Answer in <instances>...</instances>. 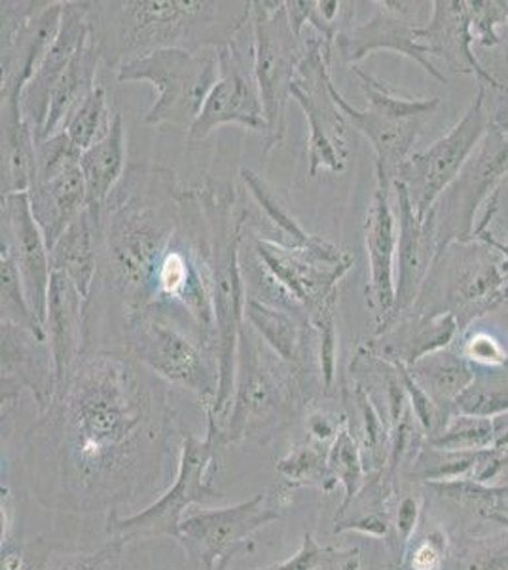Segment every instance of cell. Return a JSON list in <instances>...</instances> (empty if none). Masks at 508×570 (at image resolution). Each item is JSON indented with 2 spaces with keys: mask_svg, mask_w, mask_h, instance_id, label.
Listing matches in <instances>:
<instances>
[{
  "mask_svg": "<svg viewBox=\"0 0 508 570\" xmlns=\"http://www.w3.org/2000/svg\"><path fill=\"white\" fill-rule=\"evenodd\" d=\"M44 416L61 428L64 453L86 483L123 464L169 424V407L128 352H86Z\"/></svg>",
  "mask_w": 508,
  "mask_h": 570,
  "instance_id": "cell-1",
  "label": "cell"
},
{
  "mask_svg": "<svg viewBox=\"0 0 508 570\" xmlns=\"http://www.w3.org/2000/svg\"><path fill=\"white\" fill-rule=\"evenodd\" d=\"M173 169L131 164L110 195L99 228V273L118 293L122 314L152 306L156 271L182 220Z\"/></svg>",
  "mask_w": 508,
  "mask_h": 570,
  "instance_id": "cell-2",
  "label": "cell"
},
{
  "mask_svg": "<svg viewBox=\"0 0 508 570\" xmlns=\"http://www.w3.org/2000/svg\"><path fill=\"white\" fill-rule=\"evenodd\" d=\"M251 16L252 2L239 0L90 2L91 29L114 71L158 50H219L243 33Z\"/></svg>",
  "mask_w": 508,
  "mask_h": 570,
  "instance_id": "cell-3",
  "label": "cell"
},
{
  "mask_svg": "<svg viewBox=\"0 0 508 570\" xmlns=\"http://www.w3.org/2000/svg\"><path fill=\"white\" fill-rule=\"evenodd\" d=\"M201 208V238L211 273L212 301L219 330V395L207 424L222 430L232 403L238 371L239 333L245 322V284L241 244L251 209L243 206L232 181L196 183Z\"/></svg>",
  "mask_w": 508,
  "mask_h": 570,
  "instance_id": "cell-4",
  "label": "cell"
},
{
  "mask_svg": "<svg viewBox=\"0 0 508 570\" xmlns=\"http://www.w3.org/2000/svg\"><path fill=\"white\" fill-rule=\"evenodd\" d=\"M355 255L317 236L311 246L290 247L249 233L245 225L241 274L245 295L277 311L308 320L338 297V284Z\"/></svg>",
  "mask_w": 508,
  "mask_h": 570,
  "instance_id": "cell-5",
  "label": "cell"
},
{
  "mask_svg": "<svg viewBox=\"0 0 508 570\" xmlns=\"http://www.w3.org/2000/svg\"><path fill=\"white\" fill-rule=\"evenodd\" d=\"M313 373L283 362L243 322L239 333L236 390L228 409V422L220 432V445L238 443L251 435L283 426L308 402Z\"/></svg>",
  "mask_w": 508,
  "mask_h": 570,
  "instance_id": "cell-6",
  "label": "cell"
},
{
  "mask_svg": "<svg viewBox=\"0 0 508 570\" xmlns=\"http://www.w3.org/2000/svg\"><path fill=\"white\" fill-rule=\"evenodd\" d=\"M126 352L168 383L198 395L206 416L219 395V357L160 306L122 314Z\"/></svg>",
  "mask_w": 508,
  "mask_h": 570,
  "instance_id": "cell-7",
  "label": "cell"
},
{
  "mask_svg": "<svg viewBox=\"0 0 508 570\" xmlns=\"http://www.w3.org/2000/svg\"><path fill=\"white\" fill-rule=\"evenodd\" d=\"M351 71L365 91L367 109H355L336 86L332 94L348 122L372 145L378 188L391 195L400 168L414 155V142L442 101L440 98H406L360 67H351Z\"/></svg>",
  "mask_w": 508,
  "mask_h": 570,
  "instance_id": "cell-8",
  "label": "cell"
},
{
  "mask_svg": "<svg viewBox=\"0 0 508 570\" xmlns=\"http://www.w3.org/2000/svg\"><path fill=\"white\" fill-rule=\"evenodd\" d=\"M508 303L502 257L482 242L454 244L438 255L412 311L450 312L464 335L472 322Z\"/></svg>",
  "mask_w": 508,
  "mask_h": 570,
  "instance_id": "cell-9",
  "label": "cell"
},
{
  "mask_svg": "<svg viewBox=\"0 0 508 570\" xmlns=\"http://www.w3.org/2000/svg\"><path fill=\"white\" fill-rule=\"evenodd\" d=\"M118 82H149L158 90L145 122L152 128L192 130L219 80V50H158L118 67Z\"/></svg>",
  "mask_w": 508,
  "mask_h": 570,
  "instance_id": "cell-10",
  "label": "cell"
},
{
  "mask_svg": "<svg viewBox=\"0 0 508 570\" xmlns=\"http://www.w3.org/2000/svg\"><path fill=\"white\" fill-rule=\"evenodd\" d=\"M251 26L255 75L268 122L265 155H270L271 150L283 145L287 107L292 99V85L308 45L290 26L285 2L255 0Z\"/></svg>",
  "mask_w": 508,
  "mask_h": 570,
  "instance_id": "cell-11",
  "label": "cell"
},
{
  "mask_svg": "<svg viewBox=\"0 0 508 570\" xmlns=\"http://www.w3.org/2000/svg\"><path fill=\"white\" fill-rule=\"evenodd\" d=\"M308 50L298 66L292 85V99L300 105L309 126V177L316 179L321 171L341 174L348 168L351 149L348 145L349 122L336 104L332 58L335 45L322 37L306 39Z\"/></svg>",
  "mask_w": 508,
  "mask_h": 570,
  "instance_id": "cell-12",
  "label": "cell"
},
{
  "mask_svg": "<svg viewBox=\"0 0 508 570\" xmlns=\"http://www.w3.org/2000/svg\"><path fill=\"white\" fill-rule=\"evenodd\" d=\"M220 445V428L207 424V438L201 441L187 434L180 451L179 472L173 487L147 510L120 519L112 513L109 532L128 544L137 538L173 537L180 540V523L192 504H211L225 499L211 485V466Z\"/></svg>",
  "mask_w": 508,
  "mask_h": 570,
  "instance_id": "cell-13",
  "label": "cell"
},
{
  "mask_svg": "<svg viewBox=\"0 0 508 570\" xmlns=\"http://www.w3.org/2000/svg\"><path fill=\"white\" fill-rule=\"evenodd\" d=\"M508 181V137L491 122L478 149L440 195L429 217L437 233L438 255L454 244L475 242L480 209Z\"/></svg>",
  "mask_w": 508,
  "mask_h": 570,
  "instance_id": "cell-14",
  "label": "cell"
},
{
  "mask_svg": "<svg viewBox=\"0 0 508 570\" xmlns=\"http://www.w3.org/2000/svg\"><path fill=\"white\" fill-rule=\"evenodd\" d=\"M488 86L478 85L477 96L465 110L464 118L445 137L432 142L429 149L414 153L400 168V183L412 202L414 212L425 219L435 202L459 176L472 153L478 149L491 126V115L486 99Z\"/></svg>",
  "mask_w": 508,
  "mask_h": 570,
  "instance_id": "cell-15",
  "label": "cell"
},
{
  "mask_svg": "<svg viewBox=\"0 0 508 570\" xmlns=\"http://www.w3.org/2000/svg\"><path fill=\"white\" fill-rule=\"evenodd\" d=\"M226 124H236L265 137L268 131L265 105L255 75L251 23L238 39L219 48V80L212 86L192 130L188 131L187 141L190 145L206 141L212 131Z\"/></svg>",
  "mask_w": 508,
  "mask_h": 570,
  "instance_id": "cell-16",
  "label": "cell"
},
{
  "mask_svg": "<svg viewBox=\"0 0 508 570\" xmlns=\"http://www.w3.org/2000/svg\"><path fill=\"white\" fill-rule=\"evenodd\" d=\"M80 158L82 150L72 145L64 131L37 141V168L27 195L32 217L50 249L84 214L86 183Z\"/></svg>",
  "mask_w": 508,
  "mask_h": 570,
  "instance_id": "cell-17",
  "label": "cell"
},
{
  "mask_svg": "<svg viewBox=\"0 0 508 570\" xmlns=\"http://www.w3.org/2000/svg\"><path fill=\"white\" fill-rule=\"evenodd\" d=\"M64 2H0V99H21L48 50L58 39Z\"/></svg>",
  "mask_w": 508,
  "mask_h": 570,
  "instance_id": "cell-18",
  "label": "cell"
},
{
  "mask_svg": "<svg viewBox=\"0 0 508 570\" xmlns=\"http://www.w3.org/2000/svg\"><path fill=\"white\" fill-rule=\"evenodd\" d=\"M378 12L360 26L349 27L336 37L335 52L349 67L359 66L373 52H392L416 61L429 77L446 85L448 78L432 61L431 50L421 37V27L432 16V2H376Z\"/></svg>",
  "mask_w": 508,
  "mask_h": 570,
  "instance_id": "cell-19",
  "label": "cell"
},
{
  "mask_svg": "<svg viewBox=\"0 0 508 570\" xmlns=\"http://www.w3.org/2000/svg\"><path fill=\"white\" fill-rule=\"evenodd\" d=\"M281 508L270 494L220 510H201L185 515L180 523V544L198 570H225L239 551L247 550L252 534L281 519Z\"/></svg>",
  "mask_w": 508,
  "mask_h": 570,
  "instance_id": "cell-20",
  "label": "cell"
},
{
  "mask_svg": "<svg viewBox=\"0 0 508 570\" xmlns=\"http://www.w3.org/2000/svg\"><path fill=\"white\" fill-rule=\"evenodd\" d=\"M0 219H2V238L0 249L8 252L20 271L27 298L40 324L46 322L48 292L52 282V263L50 247L44 234L32 217L29 195L0 196Z\"/></svg>",
  "mask_w": 508,
  "mask_h": 570,
  "instance_id": "cell-21",
  "label": "cell"
},
{
  "mask_svg": "<svg viewBox=\"0 0 508 570\" xmlns=\"http://www.w3.org/2000/svg\"><path fill=\"white\" fill-rule=\"evenodd\" d=\"M395 195V214L399 225V244H397V293L392 306L391 320L387 327L412 311L424 292L427 278L438 259L437 233L432 219L418 217L408 198L406 188L400 183L392 187ZM386 327V330H387Z\"/></svg>",
  "mask_w": 508,
  "mask_h": 570,
  "instance_id": "cell-22",
  "label": "cell"
},
{
  "mask_svg": "<svg viewBox=\"0 0 508 570\" xmlns=\"http://www.w3.org/2000/svg\"><path fill=\"white\" fill-rule=\"evenodd\" d=\"M365 244L368 253V306L372 311L373 335L386 331L391 320L397 293V244L399 225L391 206V195L376 187L365 220Z\"/></svg>",
  "mask_w": 508,
  "mask_h": 570,
  "instance_id": "cell-23",
  "label": "cell"
},
{
  "mask_svg": "<svg viewBox=\"0 0 508 570\" xmlns=\"http://www.w3.org/2000/svg\"><path fill=\"white\" fill-rule=\"evenodd\" d=\"M2 333V403L10 402L13 390H29L40 413L46 415L58 395L56 363L46 338L21 325L0 322Z\"/></svg>",
  "mask_w": 508,
  "mask_h": 570,
  "instance_id": "cell-24",
  "label": "cell"
},
{
  "mask_svg": "<svg viewBox=\"0 0 508 570\" xmlns=\"http://www.w3.org/2000/svg\"><path fill=\"white\" fill-rule=\"evenodd\" d=\"M88 29H90V2L67 0L58 39L48 50L39 69L32 75L29 85L21 94V112L27 124L31 126L37 141L44 131L53 91L58 88L59 80L63 78L67 67L71 66L78 46L84 39Z\"/></svg>",
  "mask_w": 508,
  "mask_h": 570,
  "instance_id": "cell-25",
  "label": "cell"
},
{
  "mask_svg": "<svg viewBox=\"0 0 508 570\" xmlns=\"http://www.w3.org/2000/svg\"><path fill=\"white\" fill-rule=\"evenodd\" d=\"M88 301L71 279L63 274L52 273L44 330L56 363L58 395L69 384L78 363L88 352L84 346L88 337Z\"/></svg>",
  "mask_w": 508,
  "mask_h": 570,
  "instance_id": "cell-26",
  "label": "cell"
},
{
  "mask_svg": "<svg viewBox=\"0 0 508 570\" xmlns=\"http://www.w3.org/2000/svg\"><path fill=\"white\" fill-rule=\"evenodd\" d=\"M457 337L461 333L450 312L410 311L360 346L384 362L412 367L421 357L450 348Z\"/></svg>",
  "mask_w": 508,
  "mask_h": 570,
  "instance_id": "cell-27",
  "label": "cell"
},
{
  "mask_svg": "<svg viewBox=\"0 0 508 570\" xmlns=\"http://www.w3.org/2000/svg\"><path fill=\"white\" fill-rule=\"evenodd\" d=\"M425 45L431 50L432 59L438 58L450 71L477 77L478 85L491 90L508 91V86L499 82L480 63L472 50L475 39L470 33L469 2L467 0H437L432 2V16L427 26L421 27Z\"/></svg>",
  "mask_w": 508,
  "mask_h": 570,
  "instance_id": "cell-28",
  "label": "cell"
},
{
  "mask_svg": "<svg viewBox=\"0 0 508 570\" xmlns=\"http://www.w3.org/2000/svg\"><path fill=\"white\" fill-rule=\"evenodd\" d=\"M245 322L257 331L262 341L283 362L306 371H311V367L317 365L319 371L316 331L308 320L262 305L255 298H247Z\"/></svg>",
  "mask_w": 508,
  "mask_h": 570,
  "instance_id": "cell-29",
  "label": "cell"
},
{
  "mask_svg": "<svg viewBox=\"0 0 508 570\" xmlns=\"http://www.w3.org/2000/svg\"><path fill=\"white\" fill-rule=\"evenodd\" d=\"M2 196L29 193L37 168V137L21 112L20 99H0Z\"/></svg>",
  "mask_w": 508,
  "mask_h": 570,
  "instance_id": "cell-30",
  "label": "cell"
},
{
  "mask_svg": "<svg viewBox=\"0 0 508 570\" xmlns=\"http://www.w3.org/2000/svg\"><path fill=\"white\" fill-rule=\"evenodd\" d=\"M80 168L86 183V209L101 228L103 209L114 188L126 176V130L123 118L117 112L112 130L103 141L82 153Z\"/></svg>",
  "mask_w": 508,
  "mask_h": 570,
  "instance_id": "cell-31",
  "label": "cell"
},
{
  "mask_svg": "<svg viewBox=\"0 0 508 570\" xmlns=\"http://www.w3.org/2000/svg\"><path fill=\"white\" fill-rule=\"evenodd\" d=\"M101 63H103V53L97 45L90 23V29L78 46L71 66L67 67L63 78L59 80L58 88L53 91L50 112L40 139H48L63 131L64 124L69 122L72 112L90 96L91 91L96 90L97 71Z\"/></svg>",
  "mask_w": 508,
  "mask_h": 570,
  "instance_id": "cell-32",
  "label": "cell"
},
{
  "mask_svg": "<svg viewBox=\"0 0 508 570\" xmlns=\"http://www.w3.org/2000/svg\"><path fill=\"white\" fill-rule=\"evenodd\" d=\"M239 177L255 196L260 214L249 215L247 230L268 240L279 242L283 246H311L317 240L316 234H309L300 220L290 212L289 204L277 193L276 187L249 168L239 169Z\"/></svg>",
  "mask_w": 508,
  "mask_h": 570,
  "instance_id": "cell-33",
  "label": "cell"
},
{
  "mask_svg": "<svg viewBox=\"0 0 508 570\" xmlns=\"http://www.w3.org/2000/svg\"><path fill=\"white\" fill-rule=\"evenodd\" d=\"M50 263L52 273L63 274L71 279L91 305V292L99 274V228L88 209L50 249Z\"/></svg>",
  "mask_w": 508,
  "mask_h": 570,
  "instance_id": "cell-34",
  "label": "cell"
},
{
  "mask_svg": "<svg viewBox=\"0 0 508 570\" xmlns=\"http://www.w3.org/2000/svg\"><path fill=\"white\" fill-rule=\"evenodd\" d=\"M414 379L419 386L429 394L440 413L450 421L454 416V405L457 397L469 389L477 370L475 365L456 348L432 352L429 356L421 357L416 365L410 367Z\"/></svg>",
  "mask_w": 508,
  "mask_h": 570,
  "instance_id": "cell-35",
  "label": "cell"
},
{
  "mask_svg": "<svg viewBox=\"0 0 508 570\" xmlns=\"http://www.w3.org/2000/svg\"><path fill=\"white\" fill-rule=\"evenodd\" d=\"M384 472H372V478L360 487L349 504L340 505L335 519V532L359 531L370 537L384 538L389 534L391 523L386 512V481L381 480Z\"/></svg>",
  "mask_w": 508,
  "mask_h": 570,
  "instance_id": "cell-36",
  "label": "cell"
},
{
  "mask_svg": "<svg viewBox=\"0 0 508 570\" xmlns=\"http://www.w3.org/2000/svg\"><path fill=\"white\" fill-rule=\"evenodd\" d=\"M505 413H508V362L496 370H477L475 381L454 405V415L496 419Z\"/></svg>",
  "mask_w": 508,
  "mask_h": 570,
  "instance_id": "cell-37",
  "label": "cell"
},
{
  "mask_svg": "<svg viewBox=\"0 0 508 570\" xmlns=\"http://www.w3.org/2000/svg\"><path fill=\"white\" fill-rule=\"evenodd\" d=\"M114 118L117 112L110 109L107 90L103 86H97L72 112L69 122L64 124L63 131L78 150L86 153L109 136Z\"/></svg>",
  "mask_w": 508,
  "mask_h": 570,
  "instance_id": "cell-38",
  "label": "cell"
},
{
  "mask_svg": "<svg viewBox=\"0 0 508 570\" xmlns=\"http://www.w3.org/2000/svg\"><path fill=\"white\" fill-rule=\"evenodd\" d=\"M277 472L290 487H317L325 493H330L338 483L329 470V453L322 451L319 441H308L292 449L277 462Z\"/></svg>",
  "mask_w": 508,
  "mask_h": 570,
  "instance_id": "cell-39",
  "label": "cell"
},
{
  "mask_svg": "<svg viewBox=\"0 0 508 570\" xmlns=\"http://www.w3.org/2000/svg\"><path fill=\"white\" fill-rule=\"evenodd\" d=\"M496 428L494 419L454 415L446 426L427 440V445L450 453H480L494 449Z\"/></svg>",
  "mask_w": 508,
  "mask_h": 570,
  "instance_id": "cell-40",
  "label": "cell"
},
{
  "mask_svg": "<svg viewBox=\"0 0 508 570\" xmlns=\"http://www.w3.org/2000/svg\"><path fill=\"white\" fill-rule=\"evenodd\" d=\"M0 322L21 325L48 341L44 325L29 305L20 271L4 249H0Z\"/></svg>",
  "mask_w": 508,
  "mask_h": 570,
  "instance_id": "cell-41",
  "label": "cell"
},
{
  "mask_svg": "<svg viewBox=\"0 0 508 570\" xmlns=\"http://www.w3.org/2000/svg\"><path fill=\"white\" fill-rule=\"evenodd\" d=\"M353 397L359 409L360 435L357 440L362 451V459L367 462V466L370 464L372 472H384V464H387V456H389V438H391L389 422L384 421L368 390L362 389L360 384L355 386Z\"/></svg>",
  "mask_w": 508,
  "mask_h": 570,
  "instance_id": "cell-42",
  "label": "cell"
},
{
  "mask_svg": "<svg viewBox=\"0 0 508 570\" xmlns=\"http://www.w3.org/2000/svg\"><path fill=\"white\" fill-rule=\"evenodd\" d=\"M329 470L335 475L336 481H340L346 489V499L341 505L349 504L355 494L359 493L360 487L365 485V459L360 451L359 440L348 422L343 424L338 435H336L332 445L329 449Z\"/></svg>",
  "mask_w": 508,
  "mask_h": 570,
  "instance_id": "cell-43",
  "label": "cell"
},
{
  "mask_svg": "<svg viewBox=\"0 0 508 570\" xmlns=\"http://www.w3.org/2000/svg\"><path fill=\"white\" fill-rule=\"evenodd\" d=\"M336 303L338 297L330 298L319 311L311 314L309 324L316 331L317 362L321 375L322 390L335 389L336 370H338V333H336Z\"/></svg>",
  "mask_w": 508,
  "mask_h": 570,
  "instance_id": "cell-44",
  "label": "cell"
},
{
  "mask_svg": "<svg viewBox=\"0 0 508 570\" xmlns=\"http://www.w3.org/2000/svg\"><path fill=\"white\" fill-rule=\"evenodd\" d=\"M470 33L475 45L494 48L502 42L499 29L508 21V0H469Z\"/></svg>",
  "mask_w": 508,
  "mask_h": 570,
  "instance_id": "cell-45",
  "label": "cell"
},
{
  "mask_svg": "<svg viewBox=\"0 0 508 570\" xmlns=\"http://www.w3.org/2000/svg\"><path fill=\"white\" fill-rule=\"evenodd\" d=\"M442 570H508V542H477L450 553Z\"/></svg>",
  "mask_w": 508,
  "mask_h": 570,
  "instance_id": "cell-46",
  "label": "cell"
},
{
  "mask_svg": "<svg viewBox=\"0 0 508 570\" xmlns=\"http://www.w3.org/2000/svg\"><path fill=\"white\" fill-rule=\"evenodd\" d=\"M123 546L120 540H114L96 553L50 558L34 570H112L117 567Z\"/></svg>",
  "mask_w": 508,
  "mask_h": 570,
  "instance_id": "cell-47",
  "label": "cell"
},
{
  "mask_svg": "<svg viewBox=\"0 0 508 570\" xmlns=\"http://www.w3.org/2000/svg\"><path fill=\"white\" fill-rule=\"evenodd\" d=\"M461 354L475 365V370H496L508 362L505 346L486 331L470 333L461 346Z\"/></svg>",
  "mask_w": 508,
  "mask_h": 570,
  "instance_id": "cell-48",
  "label": "cell"
},
{
  "mask_svg": "<svg viewBox=\"0 0 508 570\" xmlns=\"http://www.w3.org/2000/svg\"><path fill=\"white\" fill-rule=\"evenodd\" d=\"M330 548H321L317 544L316 538L311 532L303 534L302 548L298 550L297 556L287 559L283 563L271 564L266 569L258 570H319L322 561L329 556Z\"/></svg>",
  "mask_w": 508,
  "mask_h": 570,
  "instance_id": "cell-49",
  "label": "cell"
},
{
  "mask_svg": "<svg viewBox=\"0 0 508 570\" xmlns=\"http://www.w3.org/2000/svg\"><path fill=\"white\" fill-rule=\"evenodd\" d=\"M446 561V544L442 537H431L419 542L408 558L406 570H442Z\"/></svg>",
  "mask_w": 508,
  "mask_h": 570,
  "instance_id": "cell-50",
  "label": "cell"
},
{
  "mask_svg": "<svg viewBox=\"0 0 508 570\" xmlns=\"http://www.w3.org/2000/svg\"><path fill=\"white\" fill-rule=\"evenodd\" d=\"M419 512H421V508H419L418 499L406 497L400 500L399 512H397V534L402 542V550L412 540L414 531L418 527Z\"/></svg>",
  "mask_w": 508,
  "mask_h": 570,
  "instance_id": "cell-51",
  "label": "cell"
},
{
  "mask_svg": "<svg viewBox=\"0 0 508 570\" xmlns=\"http://www.w3.org/2000/svg\"><path fill=\"white\" fill-rule=\"evenodd\" d=\"M319 570H360V551L357 548H330L329 556L322 561Z\"/></svg>",
  "mask_w": 508,
  "mask_h": 570,
  "instance_id": "cell-52",
  "label": "cell"
},
{
  "mask_svg": "<svg viewBox=\"0 0 508 570\" xmlns=\"http://www.w3.org/2000/svg\"><path fill=\"white\" fill-rule=\"evenodd\" d=\"M346 422L348 421L340 422V424H346ZM340 424L332 421L327 413H313V415H309L308 421L309 432L313 435V440L319 441V443L336 438L343 428Z\"/></svg>",
  "mask_w": 508,
  "mask_h": 570,
  "instance_id": "cell-53",
  "label": "cell"
},
{
  "mask_svg": "<svg viewBox=\"0 0 508 570\" xmlns=\"http://www.w3.org/2000/svg\"><path fill=\"white\" fill-rule=\"evenodd\" d=\"M494 428H496V443H494V449L508 454V413L496 416V419H494Z\"/></svg>",
  "mask_w": 508,
  "mask_h": 570,
  "instance_id": "cell-54",
  "label": "cell"
},
{
  "mask_svg": "<svg viewBox=\"0 0 508 570\" xmlns=\"http://www.w3.org/2000/svg\"><path fill=\"white\" fill-rule=\"evenodd\" d=\"M491 120H494V124H496L497 128H499V130H501L502 134L508 137V105H505V107H499L496 115L491 117Z\"/></svg>",
  "mask_w": 508,
  "mask_h": 570,
  "instance_id": "cell-55",
  "label": "cell"
},
{
  "mask_svg": "<svg viewBox=\"0 0 508 570\" xmlns=\"http://www.w3.org/2000/svg\"><path fill=\"white\" fill-rule=\"evenodd\" d=\"M502 45H505V61H507L508 66V21L507 26H505V35H502Z\"/></svg>",
  "mask_w": 508,
  "mask_h": 570,
  "instance_id": "cell-56",
  "label": "cell"
},
{
  "mask_svg": "<svg viewBox=\"0 0 508 570\" xmlns=\"http://www.w3.org/2000/svg\"><path fill=\"white\" fill-rule=\"evenodd\" d=\"M507 504H508V497H507Z\"/></svg>",
  "mask_w": 508,
  "mask_h": 570,
  "instance_id": "cell-57",
  "label": "cell"
}]
</instances>
